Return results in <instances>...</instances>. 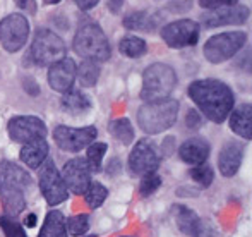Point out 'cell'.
<instances>
[{
    "mask_svg": "<svg viewBox=\"0 0 252 237\" xmlns=\"http://www.w3.org/2000/svg\"><path fill=\"white\" fill-rule=\"evenodd\" d=\"M190 100L196 103L206 119L216 124L225 122L230 112L233 110V93L228 84L218 79H197L189 84Z\"/></svg>",
    "mask_w": 252,
    "mask_h": 237,
    "instance_id": "6da1fadb",
    "label": "cell"
},
{
    "mask_svg": "<svg viewBox=\"0 0 252 237\" xmlns=\"http://www.w3.org/2000/svg\"><path fill=\"white\" fill-rule=\"evenodd\" d=\"M33 179L12 162H0V200L7 217H17L26 208V191Z\"/></svg>",
    "mask_w": 252,
    "mask_h": 237,
    "instance_id": "7a4b0ae2",
    "label": "cell"
},
{
    "mask_svg": "<svg viewBox=\"0 0 252 237\" xmlns=\"http://www.w3.org/2000/svg\"><path fill=\"white\" fill-rule=\"evenodd\" d=\"M177 86V74L172 66L163 62H155L148 66L143 72V88L141 98L144 103H153L170 98Z\"/></svg>",
    "mask_w": 252,
    "mask_h": 237,
    "instance_id": "3957f363",
    "label": "cell"
},
{
    "mask_svg": "<svg viewBox=\"0 0 252 237\" xmlns=\"http://www.w3.org/2000/svg\"><path fill=\"white\" fill-rule=\"evenodd\" d=\"M179 108V102L172 97L153 103H144L137 110V124L146 134H159L177 122Z\"/></svg>",
    "mask_w": 252,
    "mask_h": 237,
    "instance_id": "277c9868",
    "label": "cell"
},
{
    "mask_svg": "<svg viewBox=\"0 0 252 237\" xmlns=\"http://www.w3.org/2000/svg\"><path fill=\"white\" fill-rule=\"evenodd\" d=\"M72 48L79 57L94 62H106L112 57L108 38L96 23H86L76 31Z\"/></svg>",
    "mask_w": 252,
    "mask_h": 237,
    "instance_id": "5b68a950",
    "label": "cell"
},
{
    "mask_svg": "<svg viewBox=\"0 0 252 237\" xmlns=\"http://www.w3.org/2000/svg\"><path fill=\"white\" fill-rule=\"evenodd\" d=\"M65 52L67 48L62 38L50 30H45V28L36 31L30 48V55L33 62L41 67H50L52 64L62 60L65 57Z\"/></svg>",
    "mask_w": 252,
    "mask_h": 237,
    "instance_id": "8992f818",
    "label": "cell"
},
{
    "mask_svg": "<svg viewBox=\"0 0 252 237\" xmlns=\"http://www.w3.org/2000/svg\"><path fill=\"white\" fill-rule=\"evenodd\" d=\"M246 41H247V34L244 31L220 33L206 41L202 52H204V57L208 62L221 64L239 54L244 45H246Z\"/></svg>",
    "mask_w": 252,
    "mask_h": 237,
    "instance_id": "52a82bcc",
    "label": "cell"
},
{
    "mask_svg": "<svg viewBox=\"0 0 252 237\" xmlns=\"http://www.w3.org/2000/svg\"><path fill=\"white\" fill-rule=\"evenodd\" d=\"M30 23L19 12H12L0 21V43L9 54H16L26 45Z\"/></svg>",
    "mask_w": 252,
    "mask_h": 237,
    "instance_id": "ba28073f",
    "label": "cell"
},
{
    "mask_svg": "<svg viewBox=\"0 0 252 237\" xmlns=\"http://www.w3.org/2000/svg\"><path fill=\"white\" fill-rule=\"evenodd\" d=\"M161 40L170 48H186L197 45L201 36L199 23L192 19H179L165 24L159 31Z\"/></svg>",
    "mask_w": 252,
    "mask_h": 237,
    "instance_id": "9c48e42d",
    "label": "cell"
},
{
    "mask_svg": "<svg viewBox=\"0 0 252 237\" xmlns=\"http://www.w3.org/2000/svg\"><path fill=\"white\" fill-rule=\"evenodd\" d=\"M38 184H40V191L43 194L45 201L50 206H57V204L63 203L69 198V191H67L65 184H63L62 175H60L59 169L55 167L50 157L40 167Z\"/></svg>",
    "mask_w": 252,
    "mask_h": 237,
    "instance_id": "30bf717a",
    "label": "cell"
},
{
    "mask_svg": "<svg viewBox=\"0 0 252 237\" xmlns=\"http://www.w3.org/2000/svg\"><path fill=\"white\" fill-rule=\"evenodd\" d=\"M98 136L96 127L88 126V127H69V126H57L53 129V139H55L57 146L63 151H70V153H77L83 148H88L91 143H94Z\"/></svg>",
    "mask_w": 252,
    "mask_h": 237,
    "instance_id": "8fae6325",
    "label": "cell"
},
{
    "mask_svg": "<svg viewBox=\"0 0 252 237\" xmlns=\"http://www.w3.org/2000/svg\"><path fill=\"white\" fill-rule=\"evenodd\" d=\"M7 131L14 143L26 144L34 139L47 137V126L40 117L34 115H17L12 117L7 124Z\"/></svg>",
    "mask_w": 252,
    "mask_h": 237,
    "instance_id": "7c38bea8",
    "label": "cell"
},
{
    "mask_svg": "<svg viewBox=\"0 0 252 237\" xmlns=\"http://www.w3.org/2000/svg\"><path fill=\"white\" fill-rule=\"evenodd\" d=\"M127 165L130 174L139 177L156 172V169L159 167V155L150 139H139L134 144Z\"/></svg>",
    "mask_w": 252,
    "mask_h": 237,
    "instance_id": "4fadbf2b",
    "label": "cell"
},
{
    "mask_svg": "<svg viewBox=\"0 0 252 237\" xmlns=\"http://www.w3.org/2000/svg\"><path fill=\"white\" fill-rule=\"evenodd\" d=\"M249 19V7L242 3L235 5H225L218 9L208 10L201 16V21L206 28H220V26H239Z\"/></svg>",
    "mask_w": 252,
    "mask_h": 237,
    "instance_id": "5bb4252c",
    "label": "cell"
},
{
    "mask_svg": "<svg viewBox=\"0 0 252 237\" xmlns=\"http://www.w3.org/2000/svg\"><path fill=\"white\" fill-rule=\"evenodd\" d=\"M62 180L65 184L67 191L74 194H84L90 187L91 180V169L88 165L86 158L76 157L69 160L62 169Z\"/></svg>",
    "mask_w": 252,
    "mask_h": 237,
    "instance_id": "9a60e30c",
    "label": "cell"
},
{
    "mask_svg": "<svg viewBox=\"0 0 252 237\" xmlns=\"http://www.w3.org/2000/svg\"><path fill=\"white\" fill-rule=\"evenodd\" d=\"M76 62L69 57H63L59 62L52 64L48 67V84L52 90L59 91V93H65L74 86L76 81Z\"/></svg>",
    "mask_w": 252,
    "mask_h": 237,
    "instance_id": "2e32d148",
    "label": "cell"
},
{
    "mask_svg": "<svg viewBox=\"0 0 252 237\" xmlns=\"http://www.w3.org/2000/svg\"><path fill=\"white\" fill-rule=\"evenodd\" d=\"M244 160V146L237 141H230L221 148L218 157V169L223 177H233L239 172Z\"/></svg>",
    "mask_w": 252,
    "mask_h": 237,
    "instance_id": "e0dca14e",
    "label": "cell"
},
{
    "mask_svg": "<svg viewBox=\"0 0 252 237\" xmlns=\"http://www.w3.org/2000/svg\"><path fill=\"white\" fill-rule=\"evenodd\" d=\"M209 150H211V146H209V143L204 137H190V139L184 141L180 144L179 155H180V160L186 162V164L199 165L206 162Z\"/></svg>",
    "mask_w": 252,
    "mask_h": 237,
    "instance_id": "ac0fdd59",
    "label": "cell"
},
{
    "mask_svg": "<svg viewBox=\"0 0 252 237\" xmlns=\"http://www.w3.org/2000/svg\"><path fill=\"white\" fill-rule=\"evenodd\" d=\"M48 153H50V146H48L47 139H34L23 144L19 157L26 167L40 169L43 162L48 158Z\"/></svg>",
    "mask_w": 252,
    "mask_h": 237,
    "instance_id": "d6986e66",
    "label": "cell"
},
{
    "mask_svg": "<svg viewBox=\"0 0 252 237\" xmlns=\"http://www.w3.org/2000/svg\"><path fill=\"white\" fill-rule=\"evenodd\" d=\"M230 129L244 139L252 137V107L251 103H240L230 112Z\"/></svg>",
    "mask_w": 252,
    "mask_h": 237,
    "instance_id": "ffe728a7",
    "label": "cell"
},
{
    "mask_svg": "<svg viewBox=\"0 0 252 237\" xmlns=\"http://www.w3.org/2000/svg\"><path fill=\"white\" fill-rule=\"evenodd\" d=\"M173 217H175L177 227L182 234L189 236V237H196L201 227V218L197 217V213L194 210L187 206H173Z\"/></svg>",
    "mask_w": 252,
    "mask_h": 237,
    "instance_id": "44dd1931",
    "label": "cell"
},
{
    "mask_svg": "<svg viewBox=\"0 0 252 237\" xmlns=\"http://www.w3.org/2000/svg\"><path fill=\"white\" fill-rule=\"evenodd\" d=\"M60 107L70 115H81L86 114L91 108V102L86 95L81 90L76 88H70L69 91L62 93V100H60Z\"/></svg>",
    "mask_w": 252,
    "mask_h": 237,
    "instance_id": "7402d4cb",
    "label": "cell"
},
{
    "mask_svg": "<svg viewBox=\"0 0 252 237\" xmlns=\"http://www.w3.org/2000/svg\"><path fill=\"white\" fill-rule=\"evenodd\" d=\"M122 24L124 28H127L130 31H150L151 33V31H155L158 21L150 12H146V10H136V12L127 14L124 17Z\"/></svg>",
    "mask_w": 252,
    "mask_h": 237,
    "instance_id": "603a6c76",
    "label": "cell"
},
{
    "mask_svg": "<svg viewBox=\"0 0 252 237\" xmlns=\"http://www.w3.org/2000/svg\"><path fill=\"white\" fill-rule=\"evenodd\" d=\"M67 229H65V217L62 211L52 210L48 211L45 224L41 227L38 237H67Z\"/></svg>",
    "mask_w": 252,
    "mask_h": 237,
    "instance_id": "cb8c5ba5",
    "label": "cell"
},
{
    "mask_svg": "<svg viewBox=\"0 0 252 237\" xmlns=\"http://www.w3.org/2000/svg\"><path fill=\"white\" fill-rule=\"evenodd\" d=\"M119 50H120V54L129 59H139V57H143V55H146L148 45L143 38L129 34V36H124L122 40H120Z\"/></svg>",
    "mask_w": 252,
    "mask_h": 237,
    "instance_id": "d4e9b609",
    "label": "cell"
},
{
    "mask_svg": "<svg viewBox=\"0 0 252 237\" xmlns=\"http://www.w3.org/2000/svg\"><path fill=\"white\" fill-rule=\"evenodd\" d=\"M100 64L94 62V60H84L79 67L76 69V76L79 79V83L86 88L96 86L98 79H100Z\"/></svg>",
    "mask_w": 252,
    "mask_h": 237,
    "instance_id": "484cf974",
    "label": "cell"
},
{
    "mask_svg": "<svg viewBox=\"0 0 252 237\" xmlns=\"http://www.w3.org/2000/svg\"><path fill=\"white\" fill-rule=\"evenodd\" d=\"M108 131L115 139H119L122 144H130L134 139V127L132 122L126 117L120 119H113L108 124Z\"/></svg>",
    "mask_w": 252,
    "mask_h": 237,
    "instance_id": "4316f807",
    "label": "cell"
},
{
    "mask_svg": "<svg viewBox=\"0 0 252 237\" xmlns=\"http://www.w3.org/2000/svg\"><path fill=\"white\" fill-rule=\"evenodd\" d=\"M106 150H108V144L106 143H91L86 148V162L90 165L91 172H98L101 169V162Z\"/></svg>",
    "mask_w": 252,
    "mask_h": 237,
    "instance_id": "83f0119b",
    "label": "cell"
},
{
    "mask_svg": "<svg viewBox=\"0 0 252 237\" xmlns=\"http://www.w3.org/2000/svg\"><path fill=\"white\" fill-rule=\"evenodd\" d=\"M106 196H108V189H106V187L100 182H91L90 187L86 189V193H84L88 206L93 208V210L98 206H101V204L105 203Z\"/></svg>",
    "mask_w": 252,
    "mask_h": 237,
    "instance_id": "f1b7e54d",
    "label": "cell"
},
{
    "mask_svg": "<svg viewBox=\"0 0 252 237\" xmlns=\"http://www.w3.org/2000/svg\"><path fill=\"white\" fill-rule=\"evenodd\" d=\"M65 229H67V234H70L74 237L86 234L88 229H90V217L84 213L74 215V217H70L69 220H65Z\"/></svg>",
    "mask_w": 252,
    "mask_h": 237,
    "instance_id": "f546056e",
    "label": "cell"
},
{
    "mask_svg": "<svg viewBox=\"0 0 252 237\" xmlns=\"http://www.w3.org/2000/svg\"><path fill=\"white\" fill-rule=\"evenodd\" d=\"M190 177H192L194 182L199 184V186L208 187V186H211L213 179H215V170H213V167L208 164L194 165V169L190 170Z\"/></svg>",
    "mask_w": 252,
    "mask_h": 237,
    "instance_id": "4dcf8cb0",
    "label": "cell"
},
{
    "mask_svg": "<svg viewBox=\"0 0 252 237\" xmlns=\"http://www.w3.org/2000/svg\"><path fill=\"white\" fill-rule=\"evenodd\" d=\"M0 227H2L5 237H28L23 229V225H21L17 220H14L12 217H7V215L0 217Z\"/></svg>",
    "mask_w": 252,
    "mask_h": 237,
    "instance_id": "1f68e13d",
    "label": "cell"
},
{
    "mask_svg": "<svg viewBox=\"0 0 252 237\" xmlns=\"http://www.w3.org/2000/svg\"><path fill=\"white\" fill-rule=\"evenodd\" d=\"M159 186H161V177H159L156 172L143 175V179H141V186H139L141 196H144V198L151 196L155 191H158Z\"/></svg>",
    "mask_w": 252,
    "mask_h": 237,
    "instance_id": "d6a6232c",
    "label": "cell"
},
{
    "mask_svg": "<svg viewBox=\"0 0 252 237\" xmlns=\"http://www.w3.org/2000/svg\"><path fill=\"white\" fill-rule=\"evenodd\" d=\"M197 2H199L202 9L213 10V9H218V7L235 5V3H239V0H197Z\"/></svg>",
    "mask_w": 252,
    "mask_h": 237,
    "instance_id": "836d02e7",
    "label": "cell"
},
{
    "mask_svg": "<svg viewBox=\"0 0 252 237\" xmlns=\"http://www.w3.org/2000/svg\"><path fill=\"white\" fill-rule=\"evenodd\" d=\"M202 122H204V119H202V115L199 112L189 110V114H187V117H186V124L189 129H197V127L202 126Z\"/></svg>",
    "mask_w": 252,
    "mask_h": 237,
    "instance_id": "e575fe53",
    "label": "cell"
},
{
    "mask_svg": "<svg viewBox=\"0 0 252 237\" xmlns=\"http://www.w3.org/2000/svg\"><path fill=\"white\" fill-rule=\"evenodd\" d=\"M16 5L19 7L21 10L28 14H34L36 12V0H14Z\"/></svg>",
    "mask_w": 252,
    "mask_h": 237,
    "instance_id": "d590c367",
    "label": "cell"
},
{
    "mask_svg": "<svg viewBox=\"0 0 252 237\" xmlns=\"http://www.w3.org/2000/svg\"><path fill=\"white\" fill-rule=\"evenodd\" d=\"M74 2H76V5L79 7L81 10H84V12H86V10L94 9V7H96V3L100 2V0H74Z\"/></svg>",
    "mask_w": 252,
    "mask_h": 237,
    "instance_id": "8d00e7d4",
    "label": "cell"
},
{
    "mask_svg": "<svg viewBox=\"0 0 252 237\" xmlns=\"http://www.w3.org/2000/svg\"><path fill=\"white\" fill-rule=\"evenodd\" d=\"M124 2L126 0H106V7L112 14H119L124 7Z\"/></svg>",
    "mask_w": 252,
    "mask_h": 237,
    "instance_id": "74e56055",
    "label": "cell"
},
{
    "mask_svg": "<svg viewBox=\"0 0 252 237\" xmlns=\"http://www.w3.org/2000/svg\"><path fill=\"white\" fill-rule=\"evenodd\" d=\"M24 224L28 225V227H33L34 224H36V215H28V218H26V222H24Z\"/></svg>",
    "mask_w": 252,
    "mask_h": 237,
    "instance_id": "f35d334b",
    "label": "cell"
},
{
    "mask_svg": "<svg viewBox=\"0 0 252 237\" xmlns=\"http://www.w3.org/2000/svg\"><path fill=\"white\" fill-rule=\"evenodd\" d=\"M45 3H47V5H55V3H59L60 0H43Z\"/></svg>",
    "mask_w": 252,
    "mask_h": 237,
    "instance_id": "ab89813d",
    "label": "cell"
}]
</instances>
